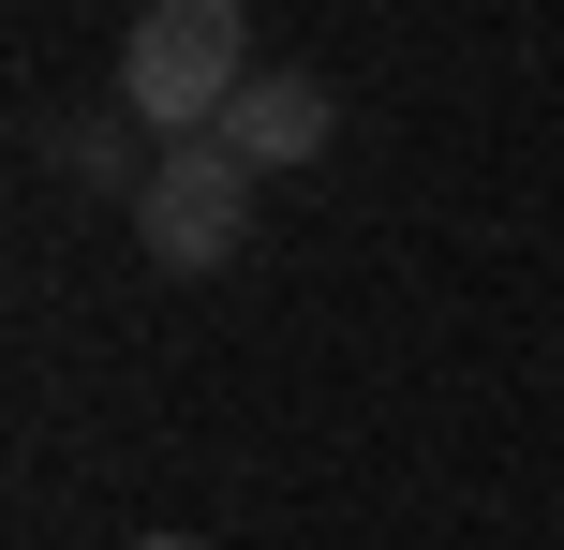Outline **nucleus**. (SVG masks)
<instances>
[{
  "mask_svg": "<svg viewBox=\"0 0 564 550\" xmlns=\"http://www.w3.org/2000/svg\"><path fill=\"white\" fill-rule=\"evenodd\" d=\"M253 75H268V60H253V15H238V0H149L134 45H119V105L149 119V149L224 134V105Z\"/></svg>",
  "mask_w": 564,
  "mask_h": 550,
  "instance_id": "f257e3e1",
  "label": "nucleus"
},
{
  "mask_svg": "<svg viewBox=\"0 0 564 550\" xmlns=\"http://www.w3.org/2000/svg\"><path fill=\"white\" fill-rule=\"evenodd\" d=\"M134 238L178 268V283H194V268H238V238H253V164H238L224 134H194V149H149Z\"/></svg>",
  "mask_w": 564,
  "mask_h": 550,
  "instance_id": "f03ea898",
  "label": "nucleus"
},
{
  "mask_svg": "<svg viewBox=\"0 0 564 550\" xmlns=\"http://www.w3.org/2000/svg\"><path fill=\"white\" fill-rule=\"evenodd\" d=\"M327 134H341V89H327V75H297V60H268V75L224 105V149H238L253 179H268V164H312Z\"/></svg>",
  "mask_w": 564,
  "mask_h": 550,
  "instance_id": "7ed1b4c3",
  "label": "nucleus"
},
{
  "mask_svg": "<svg viewBox=\"0 0 564 550\" xmlns=\"http://www.w3.org/2000/svg\"><path fill=\"white\" fill-rule=\"evenodd\" d=\"M45 164H59V179H89V194H149L134 105H59V119H45Z\"/></svg>",
  "mask_w": 564,
  "mask_h": 550,
  "instance_id": "20e7f679",
  "label": "nucleus"
},
{
  "mask_svg": "<svg viewBox=\"0 0 564 550\" xmlns=\"http://www.w3.org/2000/svg\"><path fill=\"white\" fill-rule=\"evenodd\" d=\"M134 550H194V536H134Z\"/></svg>",
  "mask_w": 564,
  "mask_h": 550,
  "instance_id": "39448f33",
  "label": "nucleus"
}]
</instances>
